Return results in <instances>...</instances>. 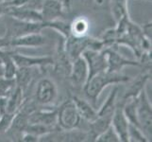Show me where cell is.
Listing matches in <instances>:
<instances>
[{
    "mask_svg": "<svg viewBox=\"0 0 152 142\" xmlns=\"http://www.w3.org/2000/svg\"><path fill=\"white\" fill-rule=\"evenodd\" d=\"M130 79L129 76L121 74L120 72L102 71L88 79L83 86L82 90L87 99L95 106L100 94L110 85H119V83L129 82Z\"/></svg>",
    "mask_w": 152,
    "mask_h": 142,
    "instance_id": "1",
    "label": "cell"
},
{
    "mask_svg": "<svg viewBox=\"0 0 152 142\" xmlns=\"http://www.w3.org/2000/svg\"><path fill=\"white\" fill-rule=\"evenodd\" d=\"M136 113L140 129L145 138L151 141L152 138V105L145 87L136 99Z\"/></svg>",
    "mask_w": 152,
    "mask_h": 142,
    "instance_id": "2",
    "label": "cell"
},
{
    "mask_svg": "<svg viewBox=\"0 0 152 142\" xmlns=\"http://www.w3.org/2000/svg\"><path fill=\"white\" fill-rule=\"evenodd\" d=\"M81 118L72 99H66L57 109V125L62 130H72L80 127Z\"/></svg>",
    "mask_w": 152,
    "mask_h": 142,
    "instance_id": "3",
    "label": "cell"
},
{
    "mask_svg": "<svg viewBox=\"0 0 152 142\" xmlns=\"http://www.w3.org/2000/svg\"><path fill=\"white\" fill-rule=\"evenodd\" d=\"M58 98V87L53 80L43 78L37 82L35 90V102L43 106L52 105Z\"/></svg>",
    "mask_w": 152,
    "mask_h": 142,
    "instance_id": "4",
    "label": "cell"
},
{
    "mask_svg": "<svg viewBox=\"0 0 152 142\" xmlns=\"http://www.w3.org/2000/svg\"><path fill=\"white\" fill-rule=\"evenodd\" d=\"M83 58L85 59L88 65V79L97 74L99 72L106 71L107 69V59L104 49H88L82 52Z\"/></svg>",
    "mask_w": 152,
    "mask_h": 142,
    "instance_id": "5",
    "label": "cell"
},
{
    "mask_svg": "<svg viewBox=\"0 0 152 142\" xmlns=\"http://www.w3.org/2000/svg\"><path fill=\"white\" fill-rule=\"evenodd\" d=\"M7 27L6 35L10 38L19 37L26 34L41 32L42 29H45L44 22H28V21H21L14 19Z\"/></svg>",
    "mask_w": 152,
    "mask_h": 142,
    "instance_id": "6",
    "label": "cell"
},
{
    "mask_svg": "<svg viewBox=\"0 0 152 142\" xmlns=\"http://www.w3.org/2000/svg\"><path fill=\"white\" fill-rule=\"evenodd\" d=\"M107 59V69L109 72H120L125 66H139V61H132L118 53L117 47L111 46L104 49Z\"/></svg>",
    "mask_w": 152,
    "mask_h": 142,
    "instance_id": "7",
    "label": "cell"
},
{
    "mask_svg": "<svg viewBox=\"0 0 152 142\" xmlns=\"http://www.w3.org/2000/svg\"><path fill=\"white\" fill-rule=\"evenodd\" d=\"M4 13L8 14L12 18L21 21L43 22L40 10L31 9L26 6V5H21V6H4Z\"/></svg>",
    "mask_w": 152,
    "mask_h": 142,
    "instance_id": "8",
    "label": "cell"
},
{
    "mask_svg": "<svg viewBox=\"0 0 152 142\" xmlns=\"http://www.w3.org/2000/svg\"><path fill=\"white\" fill-rule=\"evenodd\" d=\"M12 59L17 67H45L53 65V57L52 56H28L25 54L10 52Z\"/></svg>",
    "mask_w": 152,
    "mask_h": 142,
    "instance_id": "9",
    "label": "cell"
},
{
    "mask_svg": "<svg viewBox=\"0 0 152 142\" xmlns=\"http://www.w3.org/2000/svg\"><path fill=\"white\" fill-rule=\"evenodd\" d=\"M88 65L82 55L78 56L72 61L71 72L68 78L73 85L75 87L83 88L88 80Z\"/></svg>",
    "mask_w": 152,
    "mask_h": 142,
    "instance_id": "10",
    "label": "cell"
},
{
    "mask_svg": "<svg viewBox=\"0 0 152 142\" xmlns=\"http://www.w3.org/2000/svg\"><path fill=\"white\" fill-rule=\"evenodd\" d=\"M54 70L59 76L69 77L72 67V61L67 55L64 46V41L58 44L55 56H53Z\"/></svg>",
    "mask_w": 152,
    "mask_h": 142,
    "instance_id": "11",
    "label": "cell"
},
{
    "mask_svg": "<svg viewBox=\"0 0 152 142\" xmlns=\"http://www.w3.org/2000/svg\"><path fill=\"white\" fill-rule=\"evenodd\" d=\"M129 122L123 112L122 104L116 105V108H115L112 118V127L119 136L120 142H129Z\"/></svg>",
    "mask_w": 152,
    "mask_h": 142,
    "instance_id": "12",
    "label": "cell"
},
{
    "mask_svg": "<svg viewBox=\"0 0 152 142\" xmlns=\"http://www.w3.org/2000/svg\"><path fill=\"white\" fill-rule=\"evenodd\" d=\"M64 5L61 0H43L40 10L43 22H51L61 17Z\"/></svg>",
    "mask_w": 152,
    "mask_h": 142,
    "instance_id": "13",
    "label": "cell"
},
{
    "mask_svg": "<svg viewBox=\"0 0 152 142\" xmlns=\"http://www.w3.org/2000/svg\"><path fill=\"white\" fill-rule=\"evenodd\" d=\"M46 44V38L41 32L10 38V47H39Z\"/></svg>",
    "mask_w": 152,
    "mask_h": 142,
    "instance_id": "14",
    "label": "cell"
},
{
    "mask_svg": "<svg viewBox=\"0 0 152 142\" xmlns=\"http://www.w3.org/2000/svg\"><path fill=\"white\" fill-rule=\"evenodd\" d=\"M151 75L149 70H146L145 72L142 73V74L138 75L134 80H132L129 82V86L126 89L124 93V96L122 98V102L127 101L129 99L137 98L141 91L143 90L145 87H146V83L148 82Z\"/></svg>",
    "mask_w": 152,
    "mask_h": 142,
    "instance_id": "15",
    "label": "cell"
},
{
    "mask_svg": "<svg viewBox=\"0 0 152 142\" xmlns=\"http://www.w3.org/2000/svg\"><path fill=\"white\" fill-rule=\"evenodd\" d=\"M28 123L44 124L50 127H58L57 109L55 110H34L28 115Z\"/></svg>",
    "mask_w": 152,
    "mask_h": 142,
    "instance_id": "16",
    "label": "cell"
},
{
    "mask_svg": "<svg viewBox=\"0 0 152 142\" xmlns=\"http://www.w3.org/2000/svg\"><path fill=\"white\" fill-rule=\"evenodd\" d=\"M72 99L75 102L77 112L82 119L86 120L89 123L97 118V111L90 102H88L85 99L77 96H74L72 98Z\"/></svg>",
    "mask_w": 152,
    "mask_h": 142,
    "instance_id": "17",
    "label": "cell"
},
{
    "mask_svg": "<svg viewBox=\"0 0 152 142\" xmlns=\"http://www.w3.org/2000/svg\"><path fill=\"white\" fill-rule=\"evenodd\" d=\"M119 87L117 85H115L114 87L110 92L109 96L107 97L106 101L104 102L100 109L97 111V116L99 117H111L113 118V115L114 113V110L116 108V99L118 95Z\"/></svg>",
    "mask_w": 152,
    "mask_h": 142,
    "instance_id": "18",
    "label": "cell"
},
{
    "mask_svg": "<svg viewBox=\"0 0 152 142\" xmlns=\"http://www.w3.org/2000/svg\"><path fill=\"white\" fill-rule=\"evenodd\" d=\"M70 35L75 37H85L88 36L90 30V22L84 16H78L69 23Z\"/></svg>",
    "mask_w": 152,
    "mask_h": 142,
    "instance_id": "19",
    "label": "cell"
},
{
    "mask_svg": "<svg viewBox=\"0 0 152 142\" xmlns=\"http://www.w3.org/2000/svg\"><path fill=\"white\" fill-rule=\"evenodd\" d=\"M0 63L4 69V77L7 79H14L17 66L10 51L6 49H0Z\"/></svg>",
    "mask_w": 152,
    "mask_h": 142,
    "instance_id": "20",
    "label": "cell"
},
{
    "mask_svg": "<svg viewBox=\"0 0 152 142\" xmlns=\"http://www.w3.org/2000/svg\"><path fill=\"white\" fill-rule=\"evenodd\" d=\"M32 79L33 75L30 67H17L16 73H15L14 76L15 85L22 89L24 93L27 91Z\"/></svg>",
    "mask_w": 152,
    "mask_h": 142,
    "instance_id": "21",
    "label": "cell"
},
{
    "mask_svg": "<svg viewBox=\"0 0 152 142\" xmlns=\"http://www.w3.org/2000/svg\"><path fill=\"white\" fill-rule=\"evenodd\" d=\"M109 1L111 4L112 14L116 22L120 18L129 14L128 0H109Z\"/></svg>",
    "mask_w": 152,
    "mask_h": 142,
    "instance_id": "22",
    "label": "cell"
},
{
    "mask_svg": "<svg viewBox=\"0 0 152 142\" xmlns=\"http://www.w3.org/2000/svg\"><path fill=\"white\" fill-rule=\"evenodd\" d=\"M95 141L96 142H120V139L116 132H115L114 129L111 125L107 130H105L103 133L96 136Z\"/></svg>",
    "mask_w": 152,
    "mask_h": 142,
    "instance_id": "23",
    "label": "cell"
},
{
    "mask_svg": "<svg viewBox=\"0 0 152 142\" xmlns=\"http://www.w3.org/2000/svg\"><path fill=\"white\" fill-rule=\"evenodd\" d=\"M129 141H139V142H149L148 139L142 132L140 128L134 125L129 124Z\"/></svg>",
    "mask_w": 152,
    "mask_h": 142,
    "instance_id": "24",
    "label": "cell"
},
{
    "mask_svg": "<svg viewBox=\"0 0 152 142\" xmlns=\"http://www.w3.org/2000/svg\"><path fill=\"white\" fill-rule=\"evenodd\" d=\"M16 113H10L6 112L0 115V134L6 133L10 128V124L12 122V119Z\"/></svg>",
    "mask_w": 152,
    "mask_h": 142,
    "instance_id": "25",
    "label": "cell"
},
{
    "mask_svg": "<svg viewBox=\"0 0 152 142\" xmlns=\"http://www.w3.org/2000/svg\"><path fill=\"white\" fill-rule=\"evenodd\" d=\"M141 30L144 35V37H145L148 40L151 41L152 38V23L148 22L146 24H144L143 26H141Z\"/></svg>",
    "mask_w": 152,
    "mask_h": 142,
    "instance_id": "26",
    "label": "cell"
},
{
    "mask_svg": "<svg viewBox=\"0 0 152 142\" xmlns=\"http://www.w3.org/2000/svg\"><path fill=\"white\" fill-rule=\"evenodd\" d=\"M20 141H24V142H37L40 141V138H38L37 135H35L31 133L28 132H24L21 136V140Z\"/></svg>",
    "mask_w": 152,
    "mask_h": 142,
    "instance_id": "27",
    "label": "cell"
},
{
    "mask_svg": "<svg viewBox=\"0 0 152 142\" xmlns=\"http://www.w3.org/2000/svg\"><path fill=\"white\" fill-rule=\"evenodd\" d=\"M10 38L7 35H4L0 37V49H6L8 47H10Z\"/></svg>",
    "mask_w": 152,
    "mask_h": 142,
    "instance_id": "28",
    "label": "cell"
},
{
    "mask_svg": "<svg viewBox=\"0 0 152 142\" xmlns=\"http://www.w3.org/2000/svg\"><path fill=\"white\" fill-rule=\"evenodd\" d=\"M2 14H4V6L3 5H0V16Z\"/></svg>",
    "mask_w": 152,
    "mask_h": 142,
    "instance_id": "29",
    "label": "cell"
},
{
    "mask_svg": "<svg viewBox=\"0 0 152 142\" xmlns=\"http://www.w3.org/2000/svg\"><path fill=\"white\" fill-rule=\"evenodd\" d=\"M0 64H1V63H0Z\"/></svg>",
    "mask_w": 152,
    "mask_h": 142,
    "instance_id": "30",
    "label": "cell"
}]
</instances>
